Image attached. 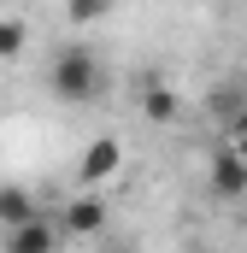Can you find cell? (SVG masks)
<instances>
[{
    "label": "cell",
    "instance_id": "cell-1",
    "mask_svg": "<svg viewBox=\"0 0 247 253\" xmlns=\"http://www.w3.org/2000/svg\"><path fill=\"white\" fill-rule=\"evenodd\" d=\"M47 83H53V94L71 100V106H82V100H94L100 94V59L94 53H82V47H65L53 71H47Z\"/></svg>",
    "mask_w": 247,
    "mask_h": 253
},
{
    "label": "cell",
    "instance_id": "cell-2",
    "mask_svg": "<svg viewBox=\"0 0 247 253\" xmlns=\"http://www.w3.org/2000/svg\"><path fill=\"white\" fill-rule=\"evenodd\" d=\"M118 165H124V141L118 135H94V141L82 147V159H77V177H82V183H106Z\"/></svg>",
    "mask_w": 247,
    "mask_h": 253
},
{
    "label": "cell",
    "instance_id": "cell-3",
    "mask_svg": "<svg viewBox=\"0 0 247 253\" xmlns=\"http://www.w3.org/2000/svg\"><path fill=\"white\" fill-rule=\"evenodd\" d=\"M206 183H212V194H218V200H242V194H247V159L236 153V147H224V153L212 159Z\"/></svg>",
    "mask_w": 247,
    "mask_h": 253
},
{
    "label": "cell",
    "instance_id": "cell-4",
    "mask_svg": "<svg viewBox=\"0 0 247 253\" xmlns=\"http://www.w3.org/2000/svg\"><path fill=\"white\" fill-rule=\"evenodd\" d=\"M6 253H59V224L41 212V218H30V224H18L12 236H6Z\"/></svg>",
    "mask_w": 247,
    "mask_h": 253
},
{
    "label": "cell",
    "instance_id": "cell-5",
    "mask_svg": "<svg viewBox=\"0 0 247 253\" xmlns=\"http://www.w3.org/2000/svg\"><path fill=\"white\" fill-rule=\"evenodd\" d=\"M59 230L65 236H94V230H106V200H94V194L71 200V206L59 212Z\"/></svg>",
    "mask_w": 247,
    "mask_h": 253
},
{
    "label": "cell",
    "instance_id": "cell-6",
    "mask_svg": "<svg viewBox=\"0 0 247 253\" xmlns=\"http://www.w3.org/2000/svg\"><path fill=\"white\" fill-rule=\"evenodd\" d=\"M30 218H41L36 194L18 189V183H6V189H0V224H6V230H18V224H30Z\"/></svg>",
    "mask_w": 247,
    "mask_h": 253
},
{
    "label": "cell",
    "instance_id": "cell-7",
    "mask_svg": "<svg viewBox=\"0 0 247 253\" xmlns=\"http://www.w3.org/2000/svg\"><path fill=\"white\" fill-rule=\"evenodd\" d=\"M141 112H147V124H171V118L183 112V100H177V88H159V83H153V88L141 94Z\"/></svg>",
    "mask_w": 247,
    "mask_h": 253
},
{
    "label": "cell",
    "instance_id": "cell-8",
    "mask_svg": "<svg viewBox=\"0 0 247 253\" xmlns=\"http://www.w3.org/2000/svg\"><path fill=\"white\" fill-rule=\"evenodd\" d=\"M24 47H30V24H24V18H0V65L18 59Z\"/></svg>",
    "mask_w": 247,
    "mask_h": 253
},
{
    "label": "cell",
    "instance_id": "cell-9",
    "mask_svg": "<svg viewBox=\"0 0 247 253\" xmlns=\"http://www.w3.org/2000/svg\"><path fill=\"white\" fill-rule=\"evenodd\" d=\"M65 12H71L77 24H100V18L112 12V0H65Z\"/></svg>",
    "mask_w": 247,
    "mask_h": 253
},
{
    "label": "cell",
    "instance_id": "cell-10",
    "mask_svg": "<svg viewBox=\"0 0 247 253\" xmlns=\"http://www.w3.org/2000/svg\"><path fill=\"white\" fill-rule=\"evenodd\" d=\"M230 147H236V153H242V159H247V112H242V118H236V141H230Z\"/></svg>",
    "mask_w": 247,
    "mask_h": 253
}]
</instances>
